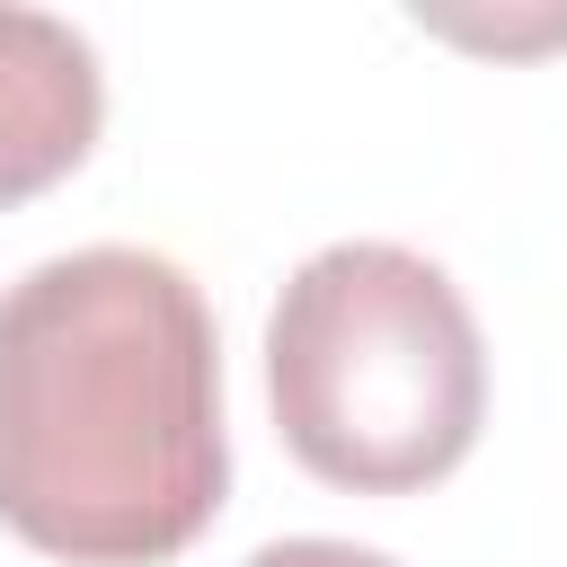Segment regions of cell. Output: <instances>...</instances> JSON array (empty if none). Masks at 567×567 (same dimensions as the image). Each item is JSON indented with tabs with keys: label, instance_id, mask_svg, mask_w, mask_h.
Returning <instances> with one entry per match:
<instances>
[{
	"label": "cell",
	"instance_id": "6da1fadb",
	"mask_svg": "<svg viewBox=\"0 0 567 567\" xmlns=\"http://www.w3.org/2000/svg\"><path fill=\"white\" fill-rule=\"evenodd\" d=\"M230 487L221 337L159 248H71L0 292V523L71 567L177 558Z\"/></svg>",
	"mask_w": 567,
	"mask_h": 567
},
{
	"label": "cell",
	"instance_id": "7a4b0ae2",
	"mask_svg": "<svg viewBox=\"0 0 567 567\" xmlns=\"http://www.w3.org/2000/svg\"><path fill=\"white\" fill-rule=\"evenodd\" d=\"M266 399L310 478L408 496L478 443L487 346L434 257L399 239H328L266 310Z\"/></svg>",
	"mask_w": 567,
	"mask_h": 567
},
{
	"label": "cell",
	"instance_id": "3957f363",
	"mask_svg": "<svg viewBox=\"0 0 567 567\" xmlns=\"http://www.w3.org/2000/svg\"><path fill=\"white\" fill-rule=\"evenodd\" d=\"M97 115H106L97 44L71 18L0 0V204L71 177L97 142Z\"/></svg>",
	"mask_w": 567,
	"mask_h": 567
},
{
	"label": "cell",
	"instance_id": "277c9868",
	"mask_svg": "<svg viewBox=\"0 0 567 567\" xmlns=\"http://www.w3.org/2000/svg\"><path fill=\"white\" fill-rule=\"evenodd\" d=\"M239 567H399L390 549H363V540H266L257 558H239Z\"/></svg>",
	"mask_w": 567,
	"mask_h": 567
}]
</instances>
